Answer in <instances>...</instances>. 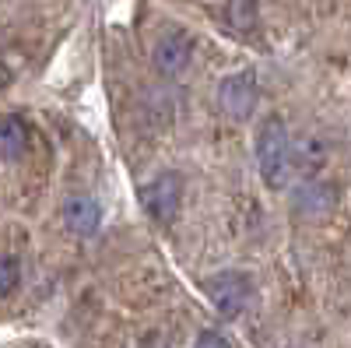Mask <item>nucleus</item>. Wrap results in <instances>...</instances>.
Segmentation results:
<instances>
[{"instance_id":"1","label":"nucleus","mask_w":351,"mask_h":348,"mask_svg":"<svg viewBox=\"0 0 351 348\" xmlns=\"http://www.w3.org/2000/svg\"><path fill=\"white\" fill-rule=\"evenodd\" d=\"M256 165H260V180L271 190H285L295 176L291 165V137L281 116H267L256 127Z\"/></svg>"},{"instance_id":"9","label":"nucleus","mask_w":351,"mask_h":348,"mask_svg":"<svg viewBox=\"0 0 351 348\" xmlns=\"http://www.w3.org/2000/svg\"><path fill=\"white\" fill-rule=\"evenodd\" d=\"M330 159V148L319 137H302V141H291V165L295 169H316Z\"/></svg>"},{"instance_id":"13","label":"nucleus","mask_w":351,"mask_h":348,"mask_svg":"<svg viewBox=\"0 0 351 348\" xmlns=\"http://www.w3.org/2000/svg\"><path fill=\"white\" fill-rule=\"evenodd\" d=\"M8 84H11V71H8L4 64H0V92H4V89H8Z\"/></svg>"},{"instance_id":"3","label":"nucleus","mask_w":351,"mask_h":348,"mask_svg":"<svg viewBox=\"0 0 351 348\" xmlns=\"http://www.w3.org/2000/svg\"><path fill=\"white\" fill-rule=\"evenodd\" d=\"M208 299L211 306L225 316V321H232V316H239L250 303V278L243 271H218L215 278H208Z\"/></svg>"},{"instance_id":"7","label":"nucleus","mask_w":351,"mask_h":348,"mask_svg":"<svg viewBox=\"0 0 351 348\" xmlns=\"http://www.w3.org/2000/svg\"><path fill=\"white\" fill-rule=\"evenodd\" d=\"M337 200V187L327 180H309L295 194V211L299 215H327Z\"/></svg>"},{"instance_id":"8","label":"nucleus","mask_w":351,"mask_h":348,"mask_svg":"<svg viewBox=\"0 0 351 348\" xmlns=\"http://www.w3.org/2000/svg\"><path fill=\"white\" fill-rule=\"evenodd\" d=\"M28 152V124L21 116H0V159H21Z\"/></svg>"},{"instance_id":"11","label":"nucleus","mask_w":351,"mask_h":348,"mask_svg":"<svg viewBox=\"0 0 351 348\" xmlns=\"http://www.w3.org/2000/svg\"><path fill=\"white\" fill-rule=\"evenodd\" d=\"M228 25L236 28V32H250V28L256 25L253 0H232V4H228Z\"/></svg>"},{"instance_id":"5","label":"nucleus","mask_w":351,"mask_h":348,"mask_svg":"<svg viewBox=\"0 0 351 348\" xmlns=\"http://www.w3.org/2000/svg\"><path fill=\"white\" fill-rule=\"evenodd\" d=\"M190 53H193V39L180 28H169L165 36H158L155 49H152V60H155V71L165 74V78H176L186 64H190Z\"/></svg>"},{"instance_id":"2","label":"nucleus","mask_w":351,"mask_h":348,"mask_svg":"<svg viewBox=\"0 0 351 348\" xmlns=\"http://www.w3.org/2000/svg\"><path fill=\"white\" fill-rule=\"evenodd\" d=\"M141 205L158 225H172L183 208V180L180 172H158L152 183L141 187Z\"/></svg>"},{"instance_id":"10","label":"nucleus","mask_w":351,"mask_h":348,"mask_svg":"<svg viewBox=\"0 0 351 348\" xmlns=\"http://www.w3.org/2000/svg\"><path fill=\"white\" fill-rule=\"evenodd\" d=\"M21 285V260L14 253H0V299Z\"/></svg>"},{"instance_id":"6","label":"nucleus","mask_w":351,"mask_h":348,"mask_svg":"<svg viewBox=\"0 0 351 348\" xmlns=\"http://www.w3.org/2000/svg\"><path fill=\"white\" fill-rule=\"evenodd\" d=\"M64 222H67V229L74 232V236H95L99 225H102V208H99V200L88 197V194L67 197V205H64Z\"/></svg>"},{"instance_id":"4","label":"nucleus","mask_w":351,"mask_h":348,"mask_svg":"<svg viewBox=\"0 0 351 348\" xmlns=\"http://www.w3.org/2000/svg\"><path fill=\"white\" fill-rule=\"evenodd\" d=\"M221 109L232 116V120H246V116H253L256 109V99H260V89H256V78L250 71H239L221 81Z\"/></svg>"},{"instance_id":"12","label":"nucleus","mask_w":351,"mask_h":348,"mask_svg":"<svg viewBox=\"0 0 351 348\" xmlns=\"http://www.w3.org/2000/svg\"><path fill=\"white\" fill-rule=\"evenodd\" d=\"M193 348H232L218 331H200V338H197V345Z\"/></svg>"}]
</instances>
